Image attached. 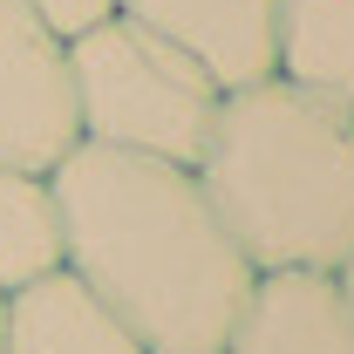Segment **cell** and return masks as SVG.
Segmentation results:
<instances>
[{
  "label": "cell",
  "instance_id": "6da1fadb",
  "mask_svg": "<svg viewBox=\"0 0 354 354\" xmlns=\"http://www.w3.org/2000/svg\"><path fill=\"white\" fill-rule=\"evenodd\" d=\"M62 266L130 327L143 354H218L252 293V259L218 225L191 164L68 143L48 171Z\"/></svg>",
  "mask_w": 354,
  "mask_h": 354
},
{
  "label": "cell",
  "instance_id": "7a4b0ae2",
  "mask_svg": "<svg viewBox=\"0 0 354 354\" xmlns=\"http://www.w3.org/2000/svg\"><path fill=\"white\" fill-rule=\"evenodd\" d=\"M191 177L252 272H334L354 252V123L279 75L218 95Z\"/></svg>",
  "mask_w": 354,
  "mask_h": 354
},
{
  "label": "cell",
  "instance_id": "3957f363",
  "mask_svg": "<svg viewBox=\"0 0 354 354\" xmlns=\"http://www.w3.org/2000/svg\"><path fill=\"white\" fill-rule=\"evenodd\" d=\"M68 82H75L82 143L164 157V164H198L225 95L191 55H177L171 41H157L123 14L68 41Z\"/></svg>",
  "mask_w": 354,
  "mask_h": 354
},
{
  "label": "cell",
  "instance_id": "277c9868",
  "mask_svg": "<svg viewBox=\"0 0 354 354\" xmlns=\"http://www.w3.org/2000/svg\"><path fill=\"white\" fill-rule=\"evenodd\" d=\"M75 136L68 41H55L21 0H0V164L48 177Z\"/></svg>",
  "mask_w": 354,
  "mask_h": 354
},
{
  "label": "cell",
  "instance_id": "5b68a950",
  "mask_svg": "<svg viewBox=\"0 0 354 354\" xmlns=\"http://www.w3.org/2000/svg\"><path fill=\"white\" fill-rule=\"evenodd\" d=\"M218 354H354V300L334 272H252V293Z\"/></svg>",
  "mask_w": 354,
  "mask_h": 354
},
{
  "label": "cell",
  "instance_id": "8992f818",
  "mask_svg": "<svg viewBox=\"0 0 354 354\" xmlns=\"http://www.w3.org/2000/svg\"><path fill=\"white\" fill-rule=\"evenodd\" d=\"M116 14L191 55L218 88L272 75V0H116Z\"/></svg>",
  "mask_w": 354,
  "mask_h": 354
},
{
  "label": "cell",
  "instance_id": "52a82bcc",
  "mask_svg": "<svg viewBox=\"0 0 354 354\" xmlns=\"http://www.w3.org/2000/svg\"><path fill=\"white\" fill-rule=\"evenodd\" d=\"M0 354H143L130 327L88 293L68 266L28 279L0 307Z\"/></svg>",
  "mask_w": 354,
  "mask_h": 354
},
{
  "label": "cell",
  "instance_id": "ba28073f",
  "mask_svg": "<svg viewBox=\"0 0 354 354\" xmlns=\"http://www.w3.org/2000/svg\"><path fill=\"white\" fill-rule=\"evenodd\" d=\"M272 75L354 123V0H272Z\"/></svg>",
  "mask_w": 354,
  "mask_h": 354
},
{
  "label": "cell",
  "instance_id": "9c48e42d",
  "mask_svg": "<svg viewBox=\"0 0 354 354\" xmlns=\"http://www.w3.org/2000/svg\"><path fill=\"white\" fill-rule=\"evenodd\" d=\"M62 266V212L41 171L0 164V300Z\"/></svg>",
  "mask_w": 354,
  "mask_h": 354
},
{
  "label": "cell",
  "instance_id": "30bf717a",
  "mask_svg": "<svg viewBox=\"0 0 354 354\" xmlns=\"http://www.w3.org/2000/svg\"><path fill=\"white\" fill-rule=\"evenodd\" d=\"M35 21H41L55 41H75V35H88V28H102L109 14H116V0H21Z\"/></svg>",
  "mask_w": 354,
  "mask_h": 354
},
{
  "label": "cell",
  "instance_id": "8fae6325",
  "mask_svg": "<svg viewBox=\"0 0 354 354\" xmlns=\"http://www.w3.org/2000/svg\"><path fill=\"white\" fill-rule=\"evenodd\" d=\"M334 279H341V293H348V300H354V252H348V259H341V266H334Z\"/></svg>",
  "mask_w": 354,
  "mask_h": 354
},
{
  "label": "cell",
  "instance_id": "7c38bea8",
  "mask_svg": "<svg viewBox=\"0 0 354 354\" xmlns=\"http://www.w3.org/2000/svg\"><path fill=\"white\" fill-rule=\"evenodd\" d=\"M0 307H7V300H0Z\"/></svg>",
  "mask_w": 354,
  "mask_h": 354
}]
</instances>
